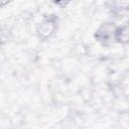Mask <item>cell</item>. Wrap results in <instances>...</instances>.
Returning <instances> with one entry per match:
<instances>
[{
  "instance_id": "1",
  "label": "cell",
  "mask_w": 129,
  "mask_h": 129,
  "mask_svg": "<svg viewBox=\"0 0 129 129\" xmlns=\"http://www.w3.org/2000/svg\"><path fill=\"white\" fill-rule=\"evenodd\" d=\"M118 25L114 22L107 21L102 23L95 31L96 40L103 46H110L115 43V32Z\"/></svg>"
},
{
  "instance_id": "4",
  "label": "cell",
  "mask_w": 129,
  "mask_h": 129,
  "mask_svg": "<svg viewBox=\"0 0 129 129\" xmlns=\"http://www.w3.org/2000/svg\"><path fill=\"white\" fill-rule=\"evenodd\" d=\"M56 6H59V7H64L67 6L69 3H71L73 0H51Z\"/></svg>"
},
{
  "instance_id": "3",
  "label": "cell",
  "mask_w": 129,
  "mask_h": 129,
  "mask_svg": "<svg viewBox=\"0 0 129 129\" xmlns=\"http://www.w3.org/2000/svg\"><path fill=\"white\" fill-rule=\"evenodd\" d=\"M115 43H119L123 45L128 43V25L127 24L117 26L116 32H115Z\"/></svg>"
},
{
  "instance_id": "2",
  "label": "cell",
  "mask_w": 129,
  "mask_h": 129,
  "mask_svg": "<svg viewBox=\"0 0 129 129\" xmlns=\"http://www.w3.org/2000/svg\"><path fill=\"white\" fill-rule=\"evenodd\" d=\"M56 29H57V18L55 15H49L38 24L36 28V34L41 41H46L53 36Z\"/></svg>"
},
{
  "instance_id": "5",
  "label": "cell",
  "mask_w": 129,
  "mask_h": 129,
  "mask_svg": "<svg viewBox=\"0 0 129 129\" xmlns=\"http://www.w3.org/2000/svg\"><path fill=\"white\" fill-rule=\"evenodd\" d=\"M10 1H11V0H0V8L6 6Z\"/></svg>"
}]
</instances>
